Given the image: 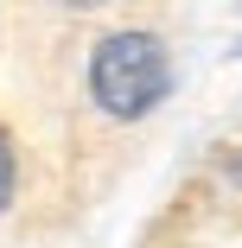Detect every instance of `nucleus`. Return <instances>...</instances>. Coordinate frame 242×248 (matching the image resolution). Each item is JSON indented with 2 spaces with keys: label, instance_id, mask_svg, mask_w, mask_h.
Returning <instances> with one entry per match:
<instances>
[{
  "label": "nucleus",
  "instance_id": "obj_2",
  "mask_svg": "<svg viewBox=\"0 0 242 248\" xmlns=\"http://www.w3.org/2000/svg\"><path fill=\"white\" fill-rule=\"evenodd\" d=\"M13 185H19V166H13V140L0 134V210L13 204Z\"/></svg>",
  "mask_w": 242,
  "mask_h": 248
},
{
  "label": "nucleus",
  "instance_id": "obj_3",
  "mask_svg": "<svg viewBox=\"0 0 242 248\" xmlns=\"http://www.w3.org/2000/svg\"><path fill=\"white\" fill-rule=\"evenodd\" d=\"M58 7H70V13H96V7H109V0H58Z\"/></svg>",
  "mask_w": 242,
  "mask_h": 248
},
{
  "label": "nucleus",
  "instance_id": "obj_1",
  "mask_svg": "<svg viewBox=\"0 0 242 248\" xmlns=\"http://www.w3.org/2000/svg\"><path fill=\"white\" fill-rule=\"evenodd\" d=\"M172 89V58L153 32L121 26L109 38H96L89 51V102L109 121H147Z\"/></svg>",
  "mask_w": 242,
  "mask_h": 248
}]
</instances>
